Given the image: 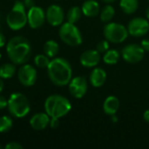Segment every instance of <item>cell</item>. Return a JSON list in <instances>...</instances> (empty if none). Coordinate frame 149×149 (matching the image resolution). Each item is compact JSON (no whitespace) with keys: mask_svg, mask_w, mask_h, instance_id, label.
I'll return each instance as SVG.
<instances>
[{"mask_svg":"<svg viewBox=\"0 0 149 149\" xmlns=\"http://www.w3.org/2000/svg\"><path fill=\"white\" fill-rule=\"evenodd\" d=\"M6 51L10 60L15 65L25 64L31 56V43L23 36L11 38L7 43Z\"/></svg>","mask_w":149,"mask_h":149,"instance_id":"6da1fadb","label":"cell"},{"mask_svg":"<svg viewBox=\"0 0 149 149\" xmlns=\"http://www.w3.org/2000/svg\"><path fill=\"white\" fill-rule=\"evenodd\" d=\"M47 72L51 81L58 86H66L72 79V66L64 58L52 59L47 66Z\"/></svg>","mask_w":149,"mask_h":149,"instance_id":"7a4b0ae2","label":"cell"},{"mask_svg":"<svg viewBox=\"0 0 149 149\" xmlns=\"http://www.w3.org/2000/svg\"><path fill=\"white\" fill-rule=\"evenodd\" d=\"M70 101L64 96L54 94L49 96L45 102V113L51 118H61L65 116L71 110Z\"/></svg>","mask_w":149,"mask_h":149,"instance_id":"3957f363","label":"cell"},{"mask_svg":"<svg viewBox=\"0 0 149 149\" xmlns=\"http://www.w3.org/2000/svg\"><path fill=\"white\" fill-rule=\"evenodd\" d=\"M7 107L10 115L15 118H23L30 112L29 100L21 93H14L10 96Z\"/></svg>","mask_w":149,"mask_h":149,"instance_id":"277c9868","label":"cell"},{"mask_svg":"<svg viewBox=\"0 0 149 149\" xmlns=\"http://www.w3.org/2000/svg\"><path fill=\"white\" fill-rule=\"evenodd\" d=\"M8 26L14 31L22 29L27 23V14L25 7L21 1H16L14 6L6 17Z\"/></svg>","mask_w":149,"mask_h":149,"instance_id":"5b68a950","label":"cell"},{"mask_svg":"<svg viewBox=\"0 0 149 149\" xmlns=\"http://www.w3.org/2000/svg\"><path fill=\"white\" fill-rule=\"evenodd\" d=\"M61 40L70 46H78L82 43V36L74 24L66 22L63 24L58 31Z\"/></svg>","mask_w":149,"mask_h":149,"instance_id":"8992f818","label":"cell"},{"mask_svg":"<svg viewBox=\"0 0 149 149\" xmlns=\"http://www.w3.org/2000/svg\"><path fill=\"white\" fill-rule=\"evenodd\" d=\"M103 32L106 39L108 42L114 44H120L124 42L129 34L127 29L124 25L118 23L107 24L104 26Z\"/></svg>","mask_w":149,"mask_h":149,"instance_id":"52a82bcc","label":"cell"},{"mask_svg":"<svg viewBox=\"0 0 149 149\" xmlns=\"http://www.w3.org/2000/svg\"><path fill=\"white\" fill-rule=\"evenodd\" d=\"M122 58L125 61L130 64H135L141 61L145 55V51L141 45L130 44L123 47L121 51Z\"/></svg>","mask_w":149,"mask_h":149,"instance_id":"ba28073f","label":"cell"},{"mask_svg":"<svg viewBox=\"0 0 149 149\" xmlns=\"http://www.w3.org/2000/svg\"><path fill=\"white\" fill-rule=\"evenodd\" d=\"M38 75L36 69L27 64H24L17 71V79L24 86H31L35 84Z\"/></svg>","mask_w":149,"mask_h":149,"instance_id":"9c48e42d","label":"cell"},{"mask_svg":"<svg viewBox=\"0 0 149 149\" xmlns=\"http://www.w3.org/2000/svg\"><path fill=\"white\" fill-rule=\"evenodd\" d=\"M127 31L128 33L133 37H143L148 32V21L142 17H134L129 22Z\"/></svg>","mask_w":149,"mask_h":149,"instance_id":"30bf717a","label":"cell"},{"mask_svg":"<svg viewBox=\"0 0 149 149\" xmlns=\"http://www.w3.org/2000/svg\"><path fill=\"white\" fill-rule=\"evenodd\" d=\"M69 92L72 96L76 99L84 97L87 92V81L83 76H78L71 79L69 82Z\"/></svg>","mask_w":149,"mask_h":149,"instance_id":"8fae6325","label":"cell"},{"mask_svg":"<svg viewBox=\"0 0 149 149\" xmlns=\"http://www.w3.org/2000/svg\"><path fill=\"white\" fill-rule=\"evenodd\" d=\"M45 20V13L42 8L38 6H33L28 10L27 13V22L29 25L33 28L37 29L43 25Z\"/></svg>","mask_w":149,"mask_h":149,"instance_id":"7c38bea8","label":"cell"},{"mask_svg":"<svg viewBox=\"0 0 149 149\" xmlns=\"http://www.w3.org/2000/svg\"><path fill=\"white\" fill-rule=\"evenodd\" d=\"M45 18L51 25L58 26L64 21L65 18L64 10L60 6L52 4L48 7L45 12Z\"/></svg>","mask_w":149,"mask_h":149,"instance_id":"4fadbf2b","label":"cell"},{"mask_svg":"<svg viewBox=\"0 0 149 149\" xmlns=\"http://www.w3.org/2000/svg\"><path fill=\"white\" fill-rule=\"evenodd\" d=\"M79 60L85 67H94L100 61V53L97 50H88L81 54Z\"/></svg>","mask_w":149,"mask_h":149,"instance_id":"5bb4252c","label":"cell"},{"mask_svg":"<svg viewBox=\"0 0 149 149\" xmlns=\"http://www.w3.org/2000/svg\"><path fill=\"white\" fill-rule=\"evenodd\" d=\"M50 116L46 113H38L34 114L30 120V125L34 130H44L50 123Z\"/></svg>","mask_w":149,"mask_h":149,"instance_id":"9a60e30c","label":"cell"},{"mask_svg":"<svg viewBox=\"0 0 149 149\" xmlns=\"http://www.w3.org/2000/svg\"><path fill=\"white\" fill-rule=\"evenodd\" d=\"M107 80V73L102 68H94L90 74V82L94 87L102 86Z\"/></svg>","mask_w":149,"mask_h":149,"instance_id":"2e32d148","label":"cell"},{"mask_svg":"<svg viewBox=\"0 0 149 149\" xmlns=\"http://www.w3.org/2000/svg\"><path fill=\"white\" fill-rule=\"evenodd\" d=\"M120 107V100L115 96H109L106 99L103 104V110L107 115L116 114Z\"/></svg>","mask_w":149,"mask_h":149,"instance_id":"e0dca14e","label":"cell"},{"mask_svg":"<svg viewBox=\"0 0 149 149\" xmlns=\"http://www.w3.org/2000/svg\"><path fill=\"white\" fill-rule=\"evenodd\" d=\"M81 10L85 16L93 17L100 13V5L94 0H86L83 3Z\"/></svg>","mask_w":149,"mask_h":149,"instance_id":"ac0fdd59","label":"cell"},{"mask_svg":"<svg viewBox=\"0 0 149 149\" xmlns=\"http://www.w3.org/2000/svg\"><path fill=\"white\" fill-rule=\"evenodd\" d=\"M120 5L124 13L131 15L137 10L139 2L138 0H120Z\"/></svg>","mask_w":149,"mask_h":149,"instance_id":"d6986e66","label":"cell"},{"mask_svg":"<svg viewBox=\"0 0 149 149\" xmlns=\"http://www.w3.org/2000/svg\"><path fill=\"white\" fill-rule=\"evenodd\" d=\"M16 66L13 63H6L0 66V77L2 79H10L16 73Z\"/></svg>","mask_w":149,"mask_h":149,"instance_id":"ffe728a7","label":"cell"},{"mask_svg":"<svg viewBox=\"0 0 149 149\" xmlns=\"http://www.w3.org/2000/svg\"><path fill=\"white\" fill-rule=\"evenodd\" d=\"M59 51V46L58 43L54 40H48L44 45V52L49 58H54Z\"/></svg>","mask_w":149,"mask_h":149,"instance_id":"44dd1931","label":"cell"},{"mask_svg":"<svg viewBox=\"0 0 149 149\" xmlns=\"http://www.w3.org/2000/svg\"><path fill=\"white\" fill-rule=\"evenodd\" d=\"M82 13H83L82 10L78 6H73V7L70 8V10L67 12V15H66L67 22L72 23V24L77 23L80 19Z\"/></svg>","mask_w":149,"mask_h":149,"instance_id":"7402d4cb","label":"cell"},{"mask_svg":"<svg viewBox=\"0 0 149 149\" xmlns=\"http://www.w3.org/2000/svg\"><path fill=\"white\" fill-rule=\"evenodd\" d=\"M120 58V54L117 50H108L105 52L103 60L106 64L114 65L116 64Z\"/></svg>","mask_w":149,"mask_h":149,"instance_id":"603a6c76","label":"cell"},{"mask_svg":"<svg viewBox=\"0 0 149 149\" xmlns=\"http://www.w3.org/2000/svg\"><path fill=\"white\" fill-rule=\"evenodd\" d=\"M115 14L114 8L112 5H106L100 11V19L104 23H108L113 19Z\"/></svg>","mask_w":149,"mask_h":149,"instance_id":"cb8c5ba5","label":"cell"},{"mask_svg":"<svg viewBox=\"0 0 149 149\" xmlns=\"http://www.w3.org/2000/svg\"><path fill=\"white\" fill-rule=\"evenodd\" d=\"M13 121L9 116L0 117V133H6L10 131L12 127Z\"/></svg>","mask_w":149,"mask_h":149,"instance_id":"d4e9b609","label":"cell"},{"mask_svg":"<svg viewBox=\"0 0 149 149\" xmlns=\"http://www.w3.org/2000/svg\"><path fill=\"white\" fill-rule=\"evenodd\" d=\"M50 61L51 60L49 59V57L43 54H38L34 58L35 65L40 68H47V66L50 64Z\"/></svg>","mask_w":149,"mask_h":149,"instance_id":"484cf974","label":"cell"},{"mask_svg":"<svg viewBox=\"0 0 149 149\" xmlns=\"http://www.w3.org/2000/svg\"><path fill=\"white\" fill-rule=\"evenodd\" d=\"M109 49V43L107 40H102L100 41L97 46H96V50L100 52V53H105L107 51H108Z\"/></svg>","mask_w":149,"mask_h":149,"instance_id":"4316f807","label":"cell"},{"mask_svg":"<svg viewBox=\"0 0 149 149\" xmlns=\"http://www.w3.org/2000/svg\"><path fill=\"white\" fill-rule=\"evenodd\" d=\"M4 148L6 149H22L23 148V146L20 145L18 142L12 141V142H10L7 145H5Z\"/></svg>","mask_w":149,"mask_h":149,"instance_id":"83f0119b","label":"cell"},{"mask_svg":"<svg viewBox=\"0 0 149 149\" xmlns=\"http://www.w3.org/2000/svg\"><path fill=\"white\" fill-rule=\"evenodd\" d=\"M49 125L53 129H56L57 127H58V126H59V120H58V118H51Z\"/></svg>","mask_w":149,"mask_h":149,"instance_id":"f1b7e54d","label":"cell"},{"mask_svg":"<svg viewBox=\"0 0 149 149\" xmlns=\"http://www.w3.org/2000/svg\"><path fill=\"white\" fill-rule=\"evenodd\" d=\"M7 105H8V100H6L4 96L0 95V110H3L5 107H7Z\"/></svg>","mask_w":149,"mask_h":149,"instance_id":"f546056e","label":"cell"},{"mask_svg":"<svg viewBox=\"0 0 149 149\" xmlns=\"http://www.w3.org/2000/svg\"><path fill=\"white\" fill-rule=\"evenodd\" d=\"M141 47L145 52H149V38H145L141 43Z\"/></svg>","mask_w":149,"mask_h":149,"instance_id":"4dcf8cb0","label":"cell"},{"mask_svg":"<svg viewBox=\"0 0 149 149\" xmlns=\"http://www.w3.org/2000/svg\"><path fill=\"white\" fill-rule=\"evenodd\" d=\"M24 5L25 8L27 9H31V7H33L35 4H34V1L33 0H24Z\"/></svg>","mask_w":149,"mask_h":149,"instance_id":"1f68e13d","label":"cell"},{"mask_svg":"<svg viewBox=\"0 0 149 149\" xmlns=\"http://www.w3.org/2000/svg\"><path fill=\"white\" fill-rule=\"evenodd\" d=\"M5 45V37L4 35L0 31V48L3 47Z\"/></svg>","mask_w":149,"mask_h":149,"instance_id":"d6a6232c","label":"cell"},{"mask_svg":"<svg viewBox=\"0 0 149 149\" xmlns=\"http://www.w3.org/2000/svg\"><path fill=\"white\" fill-rule=\"evenodd\" d=\"M143 118H144V120H145V121H146V122L149 123V109L148 110H147V111L144 113V114H143Z\"/></svg>","mask_w":149,"mask_h":149,"instance_id":"836d02e7","label":"cell"},{"mask_svg":"<svg viewBox=\"0 0 149 149\" xmlns=\"http://www.w3.org/2000/svg\"><path fill=\"white\" fill-rule=\"evenodd\" d=\"M3 86H4V84H3V79L0 77V93H2V91H3Z\"/></svg>","mask_w":149,"mask_h":149,"instance_id":"e575fe53","label":"cell"},{"mask_svg":"<svg viewBox=\"0 0 149 149\" xmlns=\"http://www.w3.org/2000/svg\"><path fill=\"white\" fill-rule=\"evenodd\" d=\"M112 121H113V122H114V123L118 121V118H117L116 114H113V115H112Z\"/></svg>","mask_w":149,"mask_h":149,"instance_id":"d590c367","label":"cell"},{"mask_svg":"<svg viewBox=\"0 0 149 149\" xmlns=\"http://www.w3.org/2000/svg\"><path fill=\"white\" fill-rule=\"evenodd\" d=\"M101 1L104 3H113L115 0H101Z\"/></svg>","mask_w":149,"mask_h":149,"instance_id":"8d00e7d4","label":"cell"},{"mask_svg":"<svg viewBox=\"0 0 149 149\" xmlns=\"http://www.w3.org/2000/svg\"><path fill=\"white\" fill-rule=\"evenodd\" d=\"M146 16H147V17L149 19V6L147 8V10H146Z\"/></svg>","mask_w":149,"mask_h":149,"instance_id":"74e56055","label":"cell"},{"mask_svg":"<svg viewBox=\"0 0 149 149\" xmlns=\"http://www.w3.org/2000/svg\"><path fill=\"white\" fill-rule=\"evenodd\" d=\"M0 58H1V52H0Z\"/></svg>","mask_w":149,"mask_h":149,"instance_id":"f35d334b","label":"cell"},{"mask_svg":"<svg viewBox=\"0 0 149 149\" xmlns=\"http://www.w3.org/2000/svg\"><path fill=\"white\" fill-rule=\"evenodd\" d=\"M0 148H2V147H1V145H0Z\"/></svg>","mask_w":149,"mask_h":149,"instance_id":"ab89813d","label":"cell"}]
</instances>
